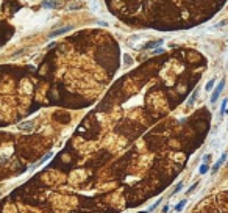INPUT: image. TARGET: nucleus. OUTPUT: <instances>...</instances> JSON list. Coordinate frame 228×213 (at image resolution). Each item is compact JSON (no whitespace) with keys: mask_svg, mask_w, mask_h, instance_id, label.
Listing matches in <instances>:
<instances>
[{"mask_svg":"<svg viewBox=\"0 0 228 213\" xmlns=\"http://www.w3.org/2000/svg\"><path fill=\"white\" fill-rule=\"evenodd\" d=\"M208 169H210V168H208V165H202V166L198 168V172H200V174H206Z\"/></svg>","mask_w":228,"mask_h":213,"instance_id":"obj_5","label":"nucleus"},{"mask_svg":"<svg viewBox=\"0 0 228 213\" xmlns=\"http://www.w3.org/2000/svg\"><path fill=\"white\" fill-rule=\"evenodd\" d=\"M223 86H225V80H220V82L217 83V86H216V89H214L213 96H211V102H213V104H216V102H217V99H219L220 92L223 91Z\"/></svg>","mask_w":228,"mask_h":213,"instance_id":"obj_1","label":"nucleus"},{"mask_svg":"<svg viewBox=\"0 0 228 213\" xmlns=\"http://www.w3.org/2000/svg\"><path fill=\"white\" fill-rule=\"evenodd\" d=\"M226 114H228V111H226Z\"/></svg>","mask_w":228,"mask_h":213,"instance_id":"obj_14","label":"nucleus"},{"mask_svg":"<svg viewBox=\"0 0 228 213\" xmlns=\"http://www.w3.org/2000/svg\"><path fill=\"white\" fill-rule=\"evenodd\" d=\"M181 186H183V183H181V182H178V183H177V188L174 190V193H178V191L181 190Z\"/></svg>","mask_w":228,"mask_h":213,"instance_id":"obj_10","label":"nucleus"},{"mask_svg":"<svg viewBox=\"0 0 228 213\" xmlns=\"http://www.w3.org/2000/svg\"><path fill=\"white\" fill-rule=\"evenodd\" d=\"M139 213H147V211H139Z\"/></svg>","mask_w":228,"mask_h":213,"instance_id":"obj_13","label":"nucleus"},{"mask_svg":"<svg viewBox=\"0 0 228 213\" xmlns=\"http://www.w3.org/2000/svg\"><path fill=\"white\" fill-rule=\"evenodd\" d=\"M159 44H163V41H156V42H148L145 47H156V46H159Z\"/></svg>","mask_w":228,"mask_h":213,"instance_id":"obj_8","label":"nucleus"},{"mask_svg":"<svg viewBox=\"0 0 228 213\" xmlns=\"http://www.w3.org/2000/svg\"><path fill=\"white\" fill-rule=\"evenodd\" d=\"M213 86H214V80H210V82L206 83V88H205V89H206V91H211Z\"/></svg>","mask_w":228,"mask_h":213,"instance_id":"obj_7","label":"nucleus"},{"mask_svg":"<svg viewBox=\"0 0 228 213\" xmlns=\"http://www.w3.org/2000/svg\"><path fill=\"white\" fill-rule=\"evenodd\" d=\"M195 188H197V183H194V185H192L191 188H189V190H187V194H189V193H192V191H194Z\"/></svg>","mask_w":228,"mask_h":213,"instance_id":"obj_11","label":"nucleus"},{"mask_svg":"<svg viewBox=\"0 0 228 213\" xmlns=\"http://www.w3.org/2000/svg\"><path fill=\"white\" fill-rule=\"evenodd\" d=\"M72 30V27H66V28H60V30H56V31H53L50 36L52 38H55V36H58V35H63V33H66V31H70Z\"/></svg>","mask_w":228,"mask_h":213,"instance_id":"obj_2","label":"nucleus"},{"mask_svg":"<svg viewBox=\"0 0 228 213\" xmlns=\"http://www.w3.org/2000/svg\"><path fill=\"white\" fill-rule=\"evenodd\" d=\"M158 204H159V201H156V202H155L153 205H151V207H150V210H155V208L158 207Z\"/></svg>","mask_w":228,"mask_h":213,"instance_id":"obj_12","label":"nucleus"},{"mask_svg":"<svg viewBox=\"0 0 228 213\" xmlns=\"http://www.w3.org/2000/svg\"><path fill=\"white\" fill-rule=\"evenodd\" d=\"M226 102H228L226 99H225V100L222 102V107H220V114H223V113H225V108H226Z\"/></svg>","mask_w":228,"mask_h":213,"instance_id":"obj_9","label":"nucleus"},{"mask_svg":"<svg viewBox=\"0 0 228 213\" xmlns=\"http://www.w3.org/2000/svg\"><path fill=\"white\" fill-rule=\"evenodd\" d=\"M52 157H53V152H49V154H45V155H44V157L41 158V161H39V165H44V163H45V161H47L49 158H52Z\"/></svg>","mask_w":228,"mask_h":213,"instance_id":"obj_4","label":"nucleus"},{"mask_svg":"<svg viewBox=\"0 0 228 213\" xmlns=\"http://www.w3.org/2000/svg\"><path fill=\"white\" fill-rule=\"evenodd\" d=\"M225 158H226V154H223V155L220 157V160H219V161H217V163H216V165L213 166V171H214V172H216V171H217V169L220 168V165H222V163L225 161Z\"/></svg>","mask_w":228,"mask_h":213,"instance_id":"obj_3","label":"nucleus"},{"mask_svg":"<svg viewBox=\"0 0 228 213\" xmlns=\"http://www.w3.org/2000/svg\"><path fill=\"white\" fill-rule=\"evenodd\" d=\"M184 205H186V201H181V202H180L178 205H175V211H181Z\"/></svg>","mask_w":228,"mask_h":213,"instance_id":"obj_6","label":"nucleus"}]
</instances>
